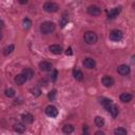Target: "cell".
Here are the masks:
<instances>
[{"mask_svg":"<svg viewBox=\"0 0 135 135\" xmlns=\"http://www.w3.org/2000/svg\"><path fill=\"white\" fill-rule=\"evenodd\" d=\"M55 27H56V25H55L54 22H52V21H44V22H42L40 24V32L42 34L47 35V34H51L52 32H54Z\"/></svg>","mask_w":135,"mask_h":135,"instance_id":"1","label":"cell"},{"mask_svg":"<svg viewBox=\"0 0 135 135\" xmlns=\"http://www.w3.org/2000/svg\"><path fill=\"white\" fill-rule=\"evenodd\" d=\"M83 39H84V41H85L88 44H94V43L97 42L98 37H97L96 33H94V32H92V31H88V32L84 33Z\"/></svg>","mask_w":135,"mask_h":135,"instance_id":"2","label":"cell"},{"mask_svg":"<svg viewBox=\"0 0 135 135\" xmlns=\"http://www.w3.org/2000/svg\"><path fill=\"white\" fill-rule=\"evenodd\" d=\"M109 38L112 41L118 42L123 38V34H122V32L120 30H113V31H111V33L109 35Z\"/></svg>","mask_w":135,"mask_h":135,"instance_id":"3","label":"cell"},{"mask_svg":"<svg viewBox=\"0 0 135 135\" xmlns=\"http://www.w3.org/2000/svg\"><path fill=\"white\" fill-rule=\"evenodd\" d=\"M59 8V5L55 2H45L43 4V9L47 13H55Z\"/></svg>","mask_w":135,"mask_h":135,"instance_id":"4","label":"cell"},{"mask_svg":"<svg viewBox=\"0 0 135 135\" xmlns=\"http://www.w3.org/2000/svg\"><path fill=\"white\" fill-rule=\"evenodd\" d=\"M45 114L49 116V117H57V115H58V110H57V108L55 107V105H52V104H50V105H47L46 108H45Z\"/></svg>","mask_w":135,"mask_h":135,"instance_id":"5","label":"cell"},{"mask_svg":"<svg viewBox=\"0 0 135 135\" xmlns=\"http://www.w3.org/2000/svg\"><path fill=\"white\" fill-rule=\"evenodd\" d=\"M117 72H118V74H120V75H122V76H127V75L130 74L131 69H130V66L127 65V64H120V65L117 68Z\"/></svg>","mask_w":135,"mask_h":135,"instance_id":"6","label":"cell"},{"mask_svg":"<svg viewBox=\"0 0 135 135\" xmlns=\"http://www.w3.org/2000/svg\"><path fill=\"white\" fill-rule=\"evenodd\" d=\"M101 83H102L105 88H111V86L114 84V79H113L111 76L105 75V76H103V77L101 78Z\"/></svg>","mask_w":135,"mask_h":135,"instance_id":"7","label":"cell"},{"mask_svg":"<svg viewBox=\"0 0 135 135\" xmlns=\"http://www.w3.org/2000/svg\"><path fill=\"white\" fill-rule=\"evenodd\" d=\"M86 11H88V13H89L90 15H92V16H98V15H100V13H101V9H100L97 5H90Z\"/></svg>","mask_w":135,"mask_h":135,"instance_id":"8","label":"cell"},{"mask_svg":"<svg viewBox=\"0 0 135 135\" xmlns=\"http://www.w3.org/2000/svg\"><path fill=\"white\" fill-rule=\"evenodd\" d=\"M121 12V7H114L111 8L108 13V19H114L118 16V14Z\"/></svg>","mask_w":135,"mask_h":135,"instance_id":"9","label":"cell"},{"mask_svg":"<svg viewBox=\"0 0 135 135\" xmlns=\"http://www.w3.org/2000/svg\"><path fill=\"white\" fill-rule=\"evenodd\" d=\"M21 120L23 123L25 124H30L34 121V116L31 114V113H25V114H22L21 116Z\"/></svg>","mask_w":135,"mask_h":135,"instance_id":"10","label":"cell"},{"mask_svg":"<svg viewBox=\"0 0 135 135\" xmlns=\"http://www.w3.org/2000/svg\"><path fill=\"white\" fill-rule=\"evenodd\" d=\"M39 69L41 71H43V72H49V71L52 70V63L49 62V61H45V60L44 61H41L39 63Z\"/></svg>","mask_w":135,"mask_h":135,"instance_id":"11","label":"cell"},{"mask_svg":"<svg viewBox=\"0 0 135 135\" xmlns=\"http://www.w3.org/2000/svg\"><path fill=\"white\" fill-rule=\"evenodd\" d=\"M83 65L86 69H94L96 66V61L93 58H85L83 60Z\"/></svg>","mask_w":135,"mask_h":135,"instance_id":"12","label":"cell"},{"mask_svg":"<svg viewBox=\"0 0 135 135\" xmlns=\"http://www.w3.org/2000/svg\"><path fill=\"white\" fill-rule=\"evenodd\" d=\"M49 50H50L53 54H55V55H59V54H61V52H62V47H61V45H59V44H52V45L49 46Z\"/></svg>","mask_w":135,"mask_h":135,"instance_id":"13","label":"cell"},{"mask_svg":"<svg viewBox=\"0 0 135 135\" xmlns=\"http://www.w3.org/2000/svg\"><path fill=\"white\" fill-rule=\"evenodd\" d=\"M68 22H69V15H68V13H63L62 14V16L60 17V20H59V25H60V27H64L66 24H68Z\"/></svg>","mask_w":135,"mask_h":135,"instance_id":"14","label":"cell"},{"mask_svg":"<svg viewBox=\"0 0 135 135\" xmlns=\"http://www.w3.org/2000/svg\"><path fill=\"white\" fill-rule=\"evenodd\" d=\"M132 98H133V96L130 93H121L119 96V99L121 102H130L132 100Z\"/></svg>","mask_w":135,"mask_h":135,"instance_id":"15","label":"cell"},{"mask_svg":"<svg viewBox=\"0 0 135 135\" xmlns=\"http://www.w3.org/2000/svg\"><path fill=\"white\" fill-rule=\"evenodd\" d=\"M21 74L24 75L26 79H32L33 76H34V71L31 68H25V69L22 70V73Z\"/></svg>","mask_w":135,"mask_h":135,"instance_id":"16","label":"cell"},{"mask_svg":"<svg viewBox=\"0 0 135 135\" xmlns=\"http://www.w3.org/2000/svg\"><path fill=\"white\" fill-rule=\"evenodd\" d=\"M15 82H16V84H18V85H21V84H23L27 79L25 78V76L24 75H22V74H18V75H16L15 76Z\"/></svg>","mask_w":135,"mask_h":135,"instance_id":"17","label":"cell"},{"mask_svg":"<svg viewBox=\"0 0 135 135\" xmlns=\"http://www.w3.org/2000/svg\"><path fill=\"white\" fill-rule=\"evenodd\" d=\"M100 103L102 104V107L103 108H105L107 110L113 104V101H112V99H110V98H105V97H102L101 99H100Z\"/></svg>","mask_w":135,"mask_h":135,"instance_id":"18","label":"cell"},{"mask_svg":"<svg viewBox=\"0 0 135 135\" xmlns=\"http://www.w3.org/2000/svg\"><path fill=\"white\" fill-rule=\"evenodd\" d=\"M73 76H74V78L76 79V80H82V78H83V74H82V72L80 71V70H77V69H74L73 70Z\"/></svg>","mask_w":135,"mask_h":135,"instance_id":"19","label":"cell"},{"mask_svg":"<svg viewBox=\"0 0 135 135\" xmlns=\"http://www.w3.org/2000/svg\"><path fill=\"white\" fill-rule=\"evenodd\" d=\"M94 123H95V126L97 128H101V127L104 126V119L102 117H100V116H96L95 119H94Z\"/></svg>","mask_w":135,"mask_h":135,"instance_id":"20","label":"cell"},{"mask_svg":"<svg viewBox=\"0 0 135 135\" xmlns=\"http://www.w3.org/2000/svg\"><path fill=\"white\" fill-rule=\"evenodd\" d=\"M14 130L18 133H23L25 131V127L23 123H20V122H17L14 124Z\"/></svg>","mask_w":135,"mask_h":135,"instance_id":"21","label":"cell"},{"mask_svg":"<svg viewBox=\"0 0 135 135\" xmlns=\"http://www.w3.org/2000/svg\"><path fill=\"white\" fill-rule=\"evenodd\" d=\"M62 132L64 134H71L74 132V126L73 124H65L62 127Z\"/></svg>","mask_w":135,"mask_h":135,"instance_id":"22","label":"cell"},{"mask_svg":"<svg viewBox=\"0 0 135 135\" xmlns=\"http://www.w3.org/2000/svg\"><path fill=\"white\" fill-rule=\"evenodd\" d=\"M108 111H109V113L112 115V117H116V116L118 115V108H117L115 104H112V105L108 109Z\"/></svg>","mask_w":135,"mask_h":135,"instance_id":"23","label":"cell"},{"mask_svg":"<svg viewBox=\"0 0 135 135\" xmlns=\"http://www.w3.org/2000/svg\"><path fill=\"white\" fill-rule=\"evenodd\" d=\"M14 50H15V45H14V44H9V45H7V46H5V47L3 49V55H4V56H7V55H9Z\"/></svg>","mask_w":135,"mask_h":135,"instance_id":"24","label":"cell"},{"mask_svg":"<svg viewBox=\"0 0 135 135\" xmlns=\"http://www.w3.org/2000/svg\"><path fill=\"white\" fill-rule=\"evenodd\" d=\"M114 134L115 135H127V130L122 127H118L114 130Z\"/></svg>","mask_w":135,"mask_h":135,"instance_id":"25","label":"cell"},{"mask_svg":"<svg viewBox=\"0 0 135 135\" xmlns=\"http://www.w3.org/2000/svg\"><path fill=\"white\" fill-rule=\"evenodd\" d=\"M4 93H5V96H6V97H8V98H12V97H14V96L16 95L15 90H14V89H12V88L6 89V90L4 91Z\"/></svg>","mask_w":135,"mask_h":135,"instance_id":"26","label":"cell"},{"mask_svg":"<svg viewBox=\"0 0 135 135\" xmlns=\"http://www.w3.org/2000/svg\"><path fill=\"white\" fill-rule=\"evenodd\" d=\"M22 25H23V27H24L25 30H28V28L32 26V21H31V19L24 18L23 21H22Z\"/></svg>","mask_w":135,"mask_h":135,"instance_id":"27","label":"cell"},{"mask_svg":"<svg viewBox=\"0 0 135 135\" xmlns=\"http://www.w3.org/2000/svg\"><path fill=\"white\" fill-rule=\"evenodd\" d=\"M40 93H41V91H40V89H39L38 86H34V88L32 89V94H33L35 97H38V96L40 95Z\"/></svg>","mask_w":135,"mask_h":135,"instance_id":"28","label":"cell"},{"mask_svg":"<svg viewBox=\"0 0 135 135\" xmlns=\"http://www.w3.org/2000/svg\"><path fill=\"white\" fill-rule=\"evenodd\" d=\"M56 90H52V91H50L49 92V94H47V98L50 99V100H54L55 99V97H56Z\"/></svg>","mask_w":135,"mask_h":135,"instance_id":"29","label":"cell"},{"mask_svg":"<svg viewBox=\"0 0 135 135\" xmlns=\"http://www.w3.org/2000/svg\"><path fill=\"white\" fill-rule=\"evenodd\" d=\"M57 75H58V72H57L56 70H54V71H53V73L51 74V79H52V81H55V80H56Z\"/></svg>","mask_w":135,"mask_h":135,"instance_id":"30","label":"cell"},{"mask_svg":"<svg viewBox=\"0 0 135 135\" xmlns=\"http://www.w3.org/2000/svg\"><path fill=\"white\" fill-rule=\"evenodd\" d=\"M73 54V52H72V49L71 47H69L66 51H65V55H69V56H71Z\"/></svg>","mask_w":135,"mask_h":135,"instance_id":"31","label":"cell"},{"mask_svg":"<svg viewBox=\"0 0 135 135\" xmlns=\"http://www.w3.org/2000/svg\"><path fill=\"white\" fill-rule=\"evenodd\" d=\"M83 135H88V127L86 126H84V128H83Z\"/></svg>","mask_w":135,"mask_h":135,"instance_id":"32","label":"cell"},{"mask_svg":"<svg viewBox=\"0 0 135 135\" xmlns=\"http://www.w3.org/2000/svg\"><path fill=\"white\" fill-rule=\"evenodd\" d=\"M94 135H105L102 131H97V132H95V134Z\"/></svg>","mask_w":135,"mask_h":135,"instance_id":"33","label":"cell"},{"mask_svg":"<svg viewBox=\"0 0 135 135\" xmlns=\"http://www.w3.org/2000/svg\"><path fill=\"white\" fill-rule=\"evenodd\" d=\"M2 27H4V22L2 20H0V28H2Z\"/></svg>","mask_w":135,"mask_h":135,"instance_id":"34","label":"cell"},{"mask_svg":"<svg viewBox=\"0 0 135 135\" xmlns=\"http://www.w3.org/2000/svg\"><path fill=\"white\" fill-rule=\"evenodd\" d=\"M19 2H20L21 4H26V3H27V1H26V0H20Z\"/></svg>","mask_w":135,"mask_h":135,"instance_id":"35","label":"cell"},{"mask_svg":"<svg viewBox=\"0 0 135 135\" xmlns=\"http://www.w3.org/2000/svg\"><path fill=\"white\" fill-rule=\"evenodd\" d=\"M1 38H2V33L0 32V39H1Z\"/></svg>","mask_w":135,"mask_h":135,"instance_id":"36","label":"cell"}]
</instances>
